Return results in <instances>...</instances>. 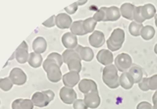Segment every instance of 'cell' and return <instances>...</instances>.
Wrapping results in <instances>:
<instances>
[{
	"label": "cell",
	"instance_id": "cell-1",
	"mask_svg": "<svg viewBox=\"0 0 157 109\" xmlns=\"http://www.w3.org/2000/svg\"><path fill=\"white\" fill-rule=\"evenodd\" d=\"M102 81L108 88H112V90H114V88H117L118 87H120L118 70H117V68L115 67L114 64L105 66V68L103 69Z\"/></svg>",
	"mask_w": 157,
	"mask_h": 109
},
{
	"label": "cell",
	"instance_id": "cell-2",
	"mask_svg": "<svg viewBox=\"0 0 157 109\" xmlns=\"http://www.w3.org/2000/svg\"><path fill=\"white\" fill-rule=\"evenodd\" d=\"M43 70L45 71L47 79L51 83H58L62 80V72L60 70L61 67H59L57 64L51 59L46 58L42 63Z\"/></svg>",
	"mask_w": 157,
	"mask_h": 109
},
{
	"label": "cell",
	"instance_id": "cell-3",
	"mask_svg": "<svg viewBox=\"0 0 157 109\" xmlns=\"http://www.w3.org/2000/svg\"><path fill=\"white\" fill-rule=\"evenodd\" d=\"M125 32L123 31L122 29H115L114 31L112 32L110 37L107 39V47L108 50H110L111 52L118 51L119 49L122 47L123 43L125 41Z\"/></svg>",
	"mask_w": 157,
	"mask_h": 109
},
{
	"label": "cell",
	"instance_id": "cell-4",
	"mask_svg": "<svg viewBox=\"0 0 157 109\" xmlns=\"http://www.w3.org/2000/svg\"><path fill=\"white\" fill-rule=\"evenodd\" d=\"M54 96H55V95H54V92L51 90L36 91L32 96V101L34 106L43 108L46 107L54 99Z\"/></svg>",
	"mask_w": 157,
	"mask_h": 109
},
{
	"label": "cell",
	"instance_id": "cell-5",
	"mask_svg": "<svg viewBox=\"0 0 157 109\" xmlns=\"http://www.w3.org/2000/svg\"><path fill=\"white\" fill-rule=\"evenodd\" d=\"M114 65L117 68L118 71L122 73L128 72L130 70V68L132 66V57L128 53H121L118 54V56L114 60Z\"/></svg>",
	"mask_w": 157,
	"mask_h": 109
},
{
	"label": "cell",
	"instance_id": "cell-6",
	"mask_svg": "<svg viewBox=\"0 0 157 109\" xmlns=\"http://www.w3.org/2000/svg\"><path fill=\"white\" fill-rule=\"evenodd\" d=\"M9 78L14 85H16V86H23L28 81V77L26 75V73H25L21 68H17V67L13 68L12 70L10 71Z\"/></svg>",
	"mask_w": 157,
	"mask_h": 109
},
{
	"label": "cell",
	"instance_id": "cell-7",
	"mask_svg": "<svg viewBox=\"0 0 157 109\" xmlns=\"http://www.w3.org/2000/svg\"><path fill=\"white\" fill-rule=\"evenodd\" d=\"M59 96L63 103L65 104H73L77 99V93L74 91V88L63 87L59 91Z\"/></svg>",
	"mask_w": 157,
	"mask_h": 109
},
{
	"label": "cell",
	"instance_id": "cell-8",
	"mask_svg": "<svg viewBox=\"0 0 157 109\" xmlns=\"http://www.w3.org/2000/svg\"><path fill=\"white\" fill-rule=\"evenodd\" d=\"M62 81L65 87L68 88H74L75 86L78 85V83L81 82V77L80 74L77 72H70L66 73L65 75H63L62 77Z\"/></svg>",
	"mask_w": 157,
	"mask_h": 109
},
{
	"label": "cell",
	"instance_id": "cell-9",
	"mask_svg": "<svg viewBox=\"0 0 157 109\" xmlns=\"http://www.w3.org/2000/svg\"><path fill=\"white\" fill-rule=\"evenodd\" d=\"M83 100H85L86 104L88 108L96 109L100 105V96H99L98 90L94 91H91L90 93H87V95H85Z\"/></svg>",
	"mask_w": 157,
	"mask_h": 109
},
{
	"label": "cell",
	"instance_id": "cell-10",
	"mask_svg": "<svg viewBox=\"0 0 157 109\" xmlns=\"http://www.w3.org/2000/svg\"><path fill=\"white\" fill-rule=\"evenodd\" d=\"M78 91H80L83 95H87L91 91H97V84L90 80V79H83V80H81V82L78 83Z\"/></svg>",
	"mask_w": 157,
	"mask_h": 109
},
{
	"label": "cell",
	"instance_id": "cell-11",
	"mask_svg": "<svg viewBox=\"0 0 157 109\" xmlns=\"http://www.w3.org/2000/svg\"><path fill=\"white\" fill-rule=\"evenodd\" d=\"M88 42H90L91 46L95 48H99L103 46V44L105 43L104 33L100 31H94L88 37Z\"/></svg>",
	"mask_w": 157,
	"mask_h": 109
},
{
	"label": "cell",
	"instance_id": "cell-12",
	"mask_svg": "<svg viewBox=\"0 0 157 109\" xmlns=\"http://www.w3.org/2000/svg\"><path fill=\"white\" fill-rule=\"evenodd\" d=\"M96 59L98 62L104 66L111 65V64L114 62L113 54L110 50H108V49H101V50L98 51L96 55Z\"/></svg>",
	"mask_w": 157,
	"mask_h": 109
},
{
	"label": "cell",
	"instance_id": "cell-13",
	"mask_svg": "<svg viewBox=\"0 0 157 109\" xmlns=\"http://www.w3.org/2000/svg\"><path fill=\"white\" fill-rule=\"evenodd\" d=\"M73 20L70 15L67 13H60L56 15V26L61 29H66L71 28Z\"/></svg>",
	"mask_w": 157,
	"mask_h": 109
},
{
	"label": "cell",
	"instance_id": "cell-14",
	"mask_svg": "<svg viewBox=\"0 0 157 109\" xmlns=\"http://www.w3.org/2000/svg\"><path fill=\"white\" fill-rule=\"evenodd\" d=\"M75 50L78 54V56H80V58L82 61L90 62L93 59V57H94V53H93L92 49L90 47L82 46V45H80V44H78Z\"/></svg>",
	"mask_w": 157,
	"mask_h": 109
},
{
	"label": "cell",
	"instance_id": "cell-15",
	"mask_svg": "<svg viewBox=\"0 0 157 109\" xmlns=\"http://www.w3.org/2000/svg\"><path fill=\"white\" fill-rule=\"evenodd\" d=\"M62 44L65 46L67 49H76V47L78 45V38L75 34L70 33H65L62 36L61 38Z\"/></svg>",
	"mask_w": 157,
	"mask_h": 109
},
{
	"label": "cell",
	"instance_id": "cell-16",
	"mask_svg": "<svg viewBox=\"0 0 157 109\" xmlns=\"http://www.w3.org/2000/svg\"><path fill=\"white\" fill-rule=\"evenodd\" d=\"M135 9H136V6H135V5H132V3H124L120 7L121 16L132 22V21H134Z\"/></svg>",
	"mask_w": 157,
	"mask_h": 109
},
{
	"label": "cell",
	"instance_id": "cell-17",
	"mask_svg": "<svg viewBox=\"0 0 157 109\" xmlns=\"http://www.w3.org/2000/svg\"><path fill=\"white\" fill-rule=\"evenodd\" d=\"M33 52L38 54H42L43 52H45L47 49V42L45 38L42 37H37L34 38L33 41Z\"/></svg>",
	"mask_w": 157,
	"mask_h": 109
},
{
	"label": "cell",
	"instance_id": "cell-18",
	"mask_svg": "<svg viewBox=\"0 0 157 109\" xmlns=\"http://www.w3.org/2000/svg\"><path fill=\"white\" fill-rule=\"evenodd\" d=\"M33 103L32 99L28 98H17L12 102V109H33Z\"/></svg>",
	"mask_w": 157,
	"mask_h": 109
},
{
	"label": "cell",
	"instance_id": "cell-19",
	"mask_svg": "<svg viewBox=\"0 0 157 109\" xmlns=\"http://www.w3.org/2000/svg\"><path fill=\"white\" fill-rule=\"evenodd\" d=\"M134 84L135 83L132 80V77L129 72H124L121 74V76L119 77V85L124 90H131Z\"/></svg>",
	"mask_w": 157,
	"mask_h": 109
},
{
	"label": "cell",
	"instance_id": "cell-20",
	"mask_svg": "<svg viewBox=\"0 0 157 109\" xmlns=\"http://www.w3.org/2000/svg\"><path fill=\"white\" fill-rule=\"evenodd\" d=\"M128 72L131 74V76L132 77V80H134L135 84H139L144 80V69H142L140 66L132 65Z\"/></svg>",
	"mask_w": 157,
	"mask_h": 109
},
{
	"label": "cell",
	"instance_id": "cell-21",
	"mask_svg": "<svg viewBox=\"0 0 157 109\" xmlns=\"http://www.w3.org/2000/svg\"><path fill=\"white\" fill-rule=\"evenodd\" d=\"M15 54V58L20 64H25L27 63L29 57V48H24L22 46H19L16 51L14 52Z\"/></svg>",
	"mask_w": 157,
	"mask_h": 109
},
{
	"label": "cell",
	"instance_id": "cell-22",
	"mask_svg": "<svg viewBox=\"0 0 157 109\" xmlns=\"http://www.w3.org/2000/svg\"><path fill=\"white\" fill-rule=\"evenodd\" d=\"M120 9L116 6L106 8V22H116L120 19Z\"/></svg>",
	"mask_w": 157,
	"mask_h": 109
},
{
	"label": "cell",
	"instance_id": "cell-23",
	"mask_svg": "<svg viewBox=\"0 0 157 109\" xmlns=\"http://www.w3.org/2000/svg\"><path fill=\"white\" fill-rule=\"evenodd\" d=\"M29 65L33 67V68H39L42 66L43 63V58L41 56V54H38L36 52H32L29 53V57L28 60Z\"/></svg>",
	"mask_w": 157,
	"mask_h": 109
},
{
	"label": "cell",
	"instance_id": "cell-24",
	"mask_svg": "<svg viewBox=\"0 0 157 109\" xmlns=\"http://www.w3.org/2000/svg\"><path fill=\"white\" fill-rule=\"evenodd\" d=\"M70 31L73 34H75V36H85L86 32H85V29H83V21L82 20H78V21H75L73 22L72 26L70 28Z\"/></svg>",
	"mask_w": 157,
	"mask_h": 109
},
{
	"label": "cell",
	"instance_id": "cell-25",
	"mask_svg": "<svg viewBox=\"0 0 157 109\" xmlns=\"http://www.w3.org/2000/svg\"><path fill=\"white\" fill-rule=\"evenodd\" d=\"M67 66L70 72H77L80 74V72L82 71V59L80 57L73 58L67 62Z\"/></svg>",
	"mask_w": 157,
	"mask_h": 109
},
{
	"label": "cell",
	"instance_id": "cell-26",
	"mask_svg": "<svg viewBox=\"0 0 157 109\" xmlns=\"http://www.w3.org/2000/svg\"><path fill=\"white\" fill-rule=\"evenodd\" d=\"M142 13L145 20H150L155 17L156 15V8L152 4H145L142 6Z\"/></svg>",
	"mask_w": 157,
	"mask_h": 109
},
{
	"label": "cell",
	"instance_id": "cell-27",
	"mask_svg": "<svg viewBox=\"0 0 157 109\" xmlns=\"http://www.w3.org/2000/svg\"><path fill=\"white\" fill-rule=\"evenodd\" d=\"M140 36L144 41H150L155 36V29L152 26H144L141 29Z\"/></svg>",
	"mask_w": 157,
	"mask_h": 109
},
{
	"label": "cell",
	"instance_id": "cell-28",
	"mask_svg": "<svg viewBox=\"0 0 157 109\" xmlns=\"http://www.w3.org/2000/svg\"><path fill=\"white\" fill-rule=\"evenodd\" d=\"M97 25V22L95 21L93 17L87 18L86 20H83V29H85L86 33H93L94 32V29Z\"/></svg>",
	"mask_w": 157,
	"mask_h": 109
},
{
	"label": "cell",
	"instance_id": "cell-29",
	"mask_svg": "<svg viewBox=\"0 0 157 109\" xmlns=\"http://www.w3.org/2000/svg\"><path fill=\"white\" fill-rule=\"evenodd\" d=\"M144 27V26L142 24L132 21L129 26V32L132 37H140V33H141V29Z\"/></svg>",
	"mask_w": 157,
	"mask_h": 109
},
{
	"label": "cell",
	"instance_id": "cell-30",
	"mask_svg": "<svg viewBox=\"0 0 157 109\" xmlns=\"http://www.w3.org/2000/svg\"><path fill=\"white\" fill-rule=\"evenodd\" d=\"M78 54L76 52L75 49H66L65 51L62 54V58H63V62L67 64L69 60H71L73 58H78Z\"/></svg>",
	"mask_w": 157,
	"mask_h": 109
},
{
	"label": "cell",
	"instance_id": "cell-31",
	"mask_svg": "<svg viewBox=\"0 0 157 109\" xmlns=\"http://www.w3.org/2000/svg\"><path fill=\"white\" fill-rule=\"evenodd\" d=\"M106 8L107 7H101L93 15V19L98 22H106Z\"/></svg>",
	"mask_w": 157,
	"mask_h": 109
},
{
	"label": "cell",
	"instance_id": "cell-32",
	"mask_svg": "<svg viewBox=\"0 0 157 109\" xmlns=\"http://www.w3.org/2000/svg\"><path fill=\"white\" fill-rule=\"evenodd\" d=\"M13 86H14V84L10 80L9 77L0 79V88H1L3 91H9L13 88Z\"/></svg>",
	"mask_w": 157,
	"mask_h": 109
},
{
	"label": "cell",
	"instance_id": "cell-33",
	"mask_svg": "<svg viewBox=\"0 0 157 109\" xmlns=\"http://www.w3.org/2000/svg\"><path fill=\"white\" fill-rule=\"evenodd\" d=\"M134 21L136 23L142 24L145 21V18L142 13V6H136L134 12Z\"/></svg>",
	"mask_w": 157,
	"mask_h": 109
},
{
	"label": "cell",
	"instance_id": "cell-34",
	"mask_svg": "<svg viewBox=\"0 0 157 109\" xmlns=\"http://www.w3.org/2000/svg\"><path fill=\"white\" fill-rule=\"evenodd\" d=\"M47 58L53 60L59 67H61L63 65V63H64L63 62V58H62V54H59L57 52H51L50 54H48Z\"/></svg>",
	"mask_w": 157,
	"mask_h": 109
},
{
	"label": "cell",
	"instance_id": "cell-35",
	"mask_svg": "<svg viewBox=\"0 0 157 109\" xmlns=\"http://www.w3.org/2000/svg\"><path fill=\"white\" fill-rule=\"evenodd\" d=\"M146 83L149 91H157V75L146 78Z\"/></svg>",
	"mask_w": 157,
	"mask_h": 109
},
{
	"label": "cell",
	"instance_id": "cell-36",
	"mask_svg": "<svg viewBox=\"0 0 157 109\" xmlns=\"http://www.w3.org/2000/svg\"><path fill=\"white\" fill-rule=\"evenodd\" d=\"M73 108L74 109H87L88 107L86 106V102L83 99H77L75 100V102L73 103Z\"/></svg>",
	"mask_w": 157,
	"mask_h": 109
},
{
	"label": "cell",
	"instance_id": "cell-37",
	"mask_svg": "<svg viewBox=\"0 0 157 109\" xmlns=\"http://www.w3.org/2000/svg\"><path fill=\"white\" fill-rule=\"evenodd\" d=\"M78 8V6L77 2H74L71 5H69V6L65 7V12L68 15H73V14H75L77 12Z\"/></svg>",
	"mask_w": 157,
	"mask_h": 109
},
{
	"label": "cell",
	"instance_id": "cell-38",
	"mask_svg": "<svg viewBox=\"0 0 157 109\" xmlns=\"http://www.w3.org/2000/svg\"><path fill=\"white\" fill-rule=\"evenodd\" d=\"M42 25L46 28H53L54 26H56V16H51L45 22H43Z\"/></svg>",
	"mask_w": 157,
	"mask_h": 109
},
{
	"label": "cell",
	"instance_id": "cell-39",
	"mask_svg": "<svg viewBox=\"0 0 157 109\" xmlns=\"http://www.w3.org/2000/svg\"><path fill=\"white\" fill-rule=\"evenodd\" d=\"M136 109H152V105L147 101H141L137 104Z\"/></svg>",
	"mask_w": 157,
	"mask_h": 109
},
{
	"label": "cell",
	"instance_id": "cell-40",
	"mask_svg": "<svg viewBox=\"0 0 157 109\" xmlns=\"http://www.w3.org/2000/svg\"><path fill=\"white\" fill-rule=\"evenodd\" d=\"M139 88H140V90L142 91H149V90H148V87H147L146 78H144V80H142L140 83H139Z\"/></svg>",
	"mask_w": 157,
	"mask_h": 109
},
{
	"label": "cell",
	"instance_id": "cell-41",
	"mask_svg": "<svg viewBox=\"0 0 157 109\" xmlns=\"http://www.w3.org/2000/svg\"><path fill=\"white\" fill-rule=\"evenodd\" d=\"M152 102H153V104H156L157 103V91L154 92L153 96H152Z\"/></svg>",
	"mask_w": 157,
	"mask_h": 109
},
{
	"label": "cell",
	"instance_id": "cell-42",
	"mask_svg": "<svg viewBox=\"0 0 157 109\" xmlns=\"http://www.w3.org/2000/svg\"><path fill=\"white\" fill-rule=\"evenodd\" d=\"M87 1L86 0H85V1H77V4H78V6H80V5H83V4H86Z\"/></svg>",
	"mask_w": 157,
	"mask_h": 109
},
{
	"label": "cell",
	"instance_id": "cell-43",
	"mask_svg": "<svg viewBox=\"0 0 157 109\" xmlns=\"http://www.w3.org/2000/svg\"><path fill=\"white\" fill-rule=\"evenodd\" d=\"M155 26H156V28H157V13H156V15H155Z\"/></svg>",
	"mask_w": 157,
	"mask_h": 109
},
{
	"label": "cell",
	"instance_id": "cell-44",
	"mask_svg": "<svg viewBox=\"0 0 157 109\" xmlns=\"http://www.w3.org/2000/svg\"><path fill=\"white\" fill-rule=\"evenodd\" d=\"M154 52H155V54H157V43L155 44V46H154Z\"/></svg>",
	"mask_w": 157,
	"mask_h": 109
},
{
	"label": "cell",
	"instance_id": "cell-45",
	"mask_svg": "<svg viewBox=\"0 0 157 109\" xmlns=\"http://www.w3.org/2000/svg\"><path fill=\"white\" fill-rule=\"evenodd\" d=\"M152 109H157V103H156V104L152 105Z\"/></svg>",
	"mask_w": 157,
	"mask_h": 109
},
{
	"label": "cell",
	"instance_id": "cell-46",
	"mask_svg": "<svg viewBox=\"0 0 157 109\" xmlns=\"http://www.w3.org/2000/svg\"><path fill=\"white\" fill-rule=\"evenodd\" d=\"M0 104H1V101H0Z\"/></svg>",
	"mask_w": 157,
	"mask_h": 109
}]
</instances>
